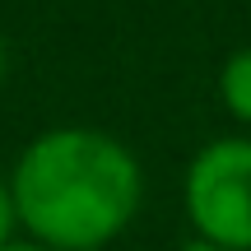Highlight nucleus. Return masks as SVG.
Returning <instances> with one entry per match:
<instances>
[{"instance_id": "1", "label": "nucleus", "mask_w": 251, "mask_h": 251, "mask_svg": "<svg viewBox=\"0 0 251 251\" xmlns=\"http://www.w3.org/2000/svg\"><path fill=\"white\" fill-rule=\"evenodd\" d=\"M9 196L33 242L51 251H102L140 214L144 172L117 135L56 126L19 153Z\"/></svg>"}, {"instance_id": "2", "label": "nucleus", "mask_w": 251, "mask_h": 251, "mask_svg": "<svg viewBox=\"0 0 251 251\" xmlns=\"http://www.w3.org/2000/svg\"><path fill=\"white\" fill-rule=\"evenodd\" d=\"M181 200L196 237L224 251H251V135L209 140L186 168Z\"/></svg>"}, {"instance_id": "3", "label": "nucleus", "mask_w": 251, "mask_h": 251, "mask_svg": "<svg viewBox=\"0 0 251 251\" xmlns=\"http://www.w3.org/2000/svg\"><path fill=\"white\" fill-rule=\"evenodd\" d=\"M219 102L233 121L251 126V47H237L219 70Z\"/></svg>"}, {"instance_id": "4", "label": "nucleus", "mask_w": 251, "mask_h": 251, "mask_svg": "<svg viewBox=\"0 0 251 251\" xmlns=\"http://www.w3.org/2000/svg\"><path fill=\"white\" fill-rule=\"evenodd\" d=\"M14 224H19V214H14V196H9V181H0V247L14 237Z\"/></svg>"}, {"instance_id": "5", "label": "nucleus", "mask_w": 251, "mask_h": 251, "mask_svg": "<svg viewBox=\"0 0 251 251\" xmlns=\"http://www.w3.org/2000/svg\"><path fill=\"white\" fill-rule=\"evenodd\" d=\"M0 251H51V247H42V242H33V237H28V242H19V237H9L5 247Z\"/></svg>"}, {"instance_id": "6", "label": "nucleus", "mask_w": 251, "mask_h": 251, "mask_svg": "<svg viewBox=\"0 0 251 251\" xmlns=\"http://www.w3.org/2000/svg\"><path fill=\"white\" fill-rule=\"evenodd\" d=\"M177 251H224V247H214V242H205V237H191V242H181Z\"/></svg>"}, {"instance_id": "7", "label": "nucleus", "mask_w": 251, "mask_h": 251, "mask_svg": "<svg viewBox=\"0 0 251 251\" xmlns=\"http://www.w3.org/2000/svg\"><path fill=\"white\" fill-rule=\"evenodd\" d=\"M0 75H5V42H0Z\"/></svg>"}]
</instances>
